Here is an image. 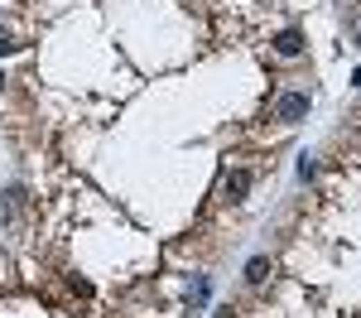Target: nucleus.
Returning <instances> with one entry per match:
<instances>
[{
    "label": "nucleus",
    "instance_id": "f257e3e1",
    "mask_svg": "<svg viewBox=\"0 0 361 318\" xmlns=\"http://www.w3.org/2000/svg\"><path fill=\"white\" fill-rule=\"evenodd\" d=\"M308 92H279V102H274V121L279 125H299L303 116H308Z\"/></svg>",
    "mask_w": 361,
    "mask_h": 318
},
{
    "label": "nucleus",
    "instance_id": "f03ea898",
    "mask_svg": "<svg viewBox=\"0 0 361 318\" xmlns=\"http://www.w3.org/2000/svg\"><path fill=\"white\" fill-rule=\"evenodd\" d=\"M274 53H279V58H299V53H303V34H299V29L274 34Z\"/></svg>",
    "mask_w": 361,
    "mask_h": 318
},
{
    "label": "nucleus",
    "instance_id": "7ed1b4c3",
    "mask_svg": "<svg viewBox=\"0 0 361 318\" xmlns=\"http://www.w3.org/2000/svg\"><path fill=\"white\" fill-rule=\"evenodd\" d=\"M222 193H227L231 203H241V198L251 193V174H246V169H231V174H227V184H222Z\"/></svg>",
    "mask_w": 361,
    "mask_h": 318
},
{
    "label": "nucleus",
    "instance_id": "20e7f679",
    "mask_svg": "<svg viewBox=\"0 0 361 318\" xmlns=\"http://www.w3.org/2000/svg\"><path fill=\"white\" fill-rule=\"evenodd\" d=\"M265 275H270V256H251L246 260V280L251 285H265Z\"/></svg>",
    "mask_w": 361,
    "mask_h": 318
},
{
    "label": "nucleus",
    "instance_id": "39448f33",
    "mask_svg": "<svg viewBox=\"0 0 361 318\" xmlns=\"http://www.w3.org/2000/svg\"><path fill=\"white\" fill-rule=\"evenodd\" d=\"M207 290H212V285H207V275H197V280H193V290H188V299H193V304H207Z\"/></svg>",
    "mask_w": 361,
    "mask_h": 318
},
{
    "label": "nucleus",
    "instance_id": "423d86ee",
    "mask_svg": "<svg viewBox=\"0 0 361 318\" xmlns=\"http://www.w3.org/2000/svg\"><path fill=\"white\" fill-rule=\"evenodd\" d=\"M318 174V164H313V154H299V179H313Z\"/></svg>",
    "mask_w": 361,
    "mask_h": 318
},
{
    "label": "nucleus",
    "instance_id": "0eeeda50",
    "mask_svg": "<svg viewBox=\"0 0 361 318\" xmlns=\"http://www.w3.org/2000/svg\"><path fill=\"white\" fill-rule=\"evenodd\" d=\"M15 48H19V44H15V34L0 24V53H15Z\"/></svg>",
    "mask_w": 361,
    "mask_h": 318
},
{
    "label": "nucleus",
    "instance_id": "6e6552de",
    "mask_svg": "<svg viewBox=\"0 0 361 318\" xmlns=\"http://www.w3.org/2000/svg\"><path fill=\"white\" fill-rule=\"evenodd\" d=\"M357 48H361V29H357Z\"/></svg>",
    "mask_w": 361,
    "mask_h": 318
},
{
    "label": "nucleus",
    "instance_id": "1a4fd4ad",
    "mask_svg": "<svg viewBox=\"0 0 361 318\" xmlns=\"http://www.w3.org/2000/svg\"><path fill=\"white\" fill-rule=\"evenodd\" d=\"M0 82H5V78H0Z\"/></svg>",
    "mask_w": 361,
    "mask_h": 318
}]
</instances>
